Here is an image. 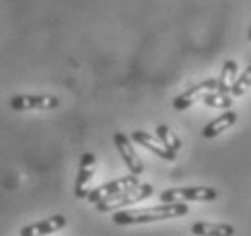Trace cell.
<instances>
[{
	"mask_svg": "<svg viewBox=\"0 0 251 236\" xmlns=\"http://www.w3.org/2000/svg\"><path fill=\"white\" fill-rule=\"evenodd\" d=\"M137 184H140V182H138V176L127 174V176H122V178L107 182L104 186H99L97 189H91L88 193V196H86V200H88L89 204H99L102 200L111 198V196L122 193L126 189H131V187H135Z\"/></svg>",
	"mask_w": 251,
	"mask_h": 236,
	"instance_id": "5b68a950",
	"label": "cell"
},
{
	"mask_svg": "<svg viewBox=\"0 0 251 236\" xmlns=\"http://www.w3.org/2000/svg\"><path fill=\"white\" fill-rule=\"evenodd\" d=\"M66 224H68V220H66L64 214H55V216L46 218L42 222H35L31 225L22 227L20 229V236H48L64 229Z\"/></svg>",
	"mask_w": 251,
	"mask_h": 236,
	"instance_id": "30bf717a",
	"label": "cell"
},
{
	"mask_svg": "<svg viewBox=\"0 0 251 236\" xmlns=\"http://www.w3.org/2000/svg\"><path fill=\"white\" fill-rule=\"evenodd\" d=\"M13 111H51L60 107V98L51 94H17L9 98Z\"/></svg>",
	"mask_w": 251,
	"mask_h": 236,
	"instance_id": "277c9868",
	"label": "cell"
},
{
	"mask_svg": "<svg viewBox=\"0 0 251 236\" xmlns=\"http://www.w3.org/2000/svg\"><path fill=\"white\" fill-rule=\"evenodd\" d=\"M202 102L207 107L213 109H229L233 106V96H229L227 93H219V91H211V93L204 94Z\"/></svg>",
	"mask_w": 251,
	"mask_h": 236,
	"instance_id": "9a60e30c",
	"label": "cell"
},
{
	"mask_svg": "<svg viewBox=\"0 0 251 236\" xmlns=\"http://www.w3.org/2000/svg\"><path fill=\"white\" fill-rule=\"evenodd\" d=\"M131 140H133V142H137L138 145H142V147H144V149H148L150 153L157 155L158 158H162V160H168V162L176 160V153L170 151L162 142H160V140H158L157 137H153V135L146 133V131H133Z\"/></svg>",
	"mask_w": 251,
	"mask_h": 236,
	"instance_id": "9c48e42d",
	"label": "cell"
},
{
	"mask_svg": "<svg viewBox=\"0 0 251 236\" xmlns=\"http://www.w3.org/2000/svg\"><path fill=\"white\" fill-rule=\"evenodd\" d=\"M248 38H250V42H251V25H250V35H248Z\"/></svg>",
	"mask_w": 251,
	"mask_h": 236,
	"instance_id": "e0dca14e",
	"label": "cell"
},
{
	"mask_svg": "<svg viewBox=\"0 0 251 236\" xmlns=\"http://www.w3.org/2000/svg\"><path fill=\"white\" fill-rule=\"evenodd\" d=\"M95 169H97V158L93 153H84L80 156V165H78V174H76L75 182V196L78 200H86L88 193L91 191V180L95 176Z\"/></svg>",
	"mask_w": 251,
	"mask_h": 236,
	"instance_id": "52a82bcc",
	"label": "cell"
},
{
	"mask_svg": "<svg viewBox=\"0 0 251 236\" xmlns=\"http://www.w3.org/2000/svg\"><path fill=\"white\" fill-rule=\"evenodd\" d=\"M237 71H239V66L235 60H226V64L222 66V73H220L219 80H217V91L219 93H229L231 86L237 80Z\"/></svg>",
	"mask_w": 251,
	"mask_h": 236,
	"instance_id": "4fadbf2b",
	"label": "cell"
},
{
	"mask_svg": "<svg viewBox=\"0 0 251 236\" xmlns=\"http://www.w3.org/2000/svg\"><path fill=\"white\" fill-rule=\"evenodd\" d=\"M151 194H153V186L151 184H137L131 189H126V191L115 194L111 198H106L99 202V204H95V207H97L99 212H115L120 207H127V205L138 204L142 200L150 198Z\"/></svg>",
	"mask_w": 251,
	"mask_h": 236,
	"instance_id": "7a4b0ae2",
	"label": "cell"
},
{
	"mask_svg": "<svg viewBox=\"0 0 251 236\" xmlns=\"http://www.w3.org/2000/svg\"><path fill=\"white\" fill-rule=\"evenodd\" d=\"M113 142H115L117 151H119L120 158L124 160L126 167L129 169V173L135 174V176L144 173V164H142V160H140V156L137 155V151H135V147H133L129 137L119 131V133H115Z\"/></svg>",
	"mask_w": 251,
	"mask_h": 236,
	"instance_id": "8992f818",
	"label": "cell"
},
{
	"mask_svg": "<svg viewBox=\"0 0 251 236\" xmlns=\"http://www.w3.org/2000/svg\"><path fill=\"white\" fill-rule=\"evenodd\" d=\"M219 193L213 187H171L160 193L162 204H173V202H213Z\"/></svg>",
	"mask_w": 251,
	"mask_h": 236,
	"instance_id": "3957f363",
	"label": "cell"
},
{
	"mask_svg": "<svg viewBox=\"0 0 251 236\" xmlns=\"http://www.w3.org/2000/svg\"><path fill=\"white\" fill-rule=\"evenodd\" d=\"M157 138L160 140V142L168 147L170 151H173V153H178V151L182 149V140L178 138V135H176L175 131L171 129L170 125H158L157 127Z\"/></svg>",
	"mask_w": 251,
	"mask_h": 236,
	"instance_id": "5bb4252c",
	"label": "cell"
},
{
	"mask_svg": "<svg viewBox=\"0 0 251 236\" xmlns=\"http://www.w3.org/2000/svg\"><path fill=\"white\" fill-rule=\"evenodd\" d=\"M235 122H237V113L235 111H224L220 117H217L207 125H204V129H202V137L204 138L219 137L220 133H224L226 129H229Z\"/></svg>",
	"mask_w": 251,
	"mask_h": 236,
	"instance_id": "8fae6325",
	"label": "cell"
},
{
	"mask_svg": "<svg viewBox=\"0 0 251 236\" xmlns=\"http://www.w3.org/2000/svg\"><path fill=\"white\" fill-rule=\"evenodd\" d=\"M189 212L188 204L184 202H173V204H160L155 207H144V209H126V211H115V225H140L153 224L160 220L186 216Z\"/></svg>",
	"mask_w": 251,
	"mask_h": 236,
	"instance_id": "6da1fadb",
	"label": "cell"
},
{
	"mask_svg": "<svg viewBox=\"0 0 251 236\" xmlns=\"http://www.w3.org/2000/svg\"><path fill=\"white\" fill-rule=\"evenodd\" d=\"M211 91H217V80L215 78H207V80L186 89L182 94L175 96V100H173V109H176V111H186V109H189V107L193 106L195 102L204 98V94L211 93Z\"/></svg>",
	"mask_w": 251,
	"mask_h": 236,
	"instance_id": "ba28073f",
	"label": "cell"
},
{
	"mask_svg": "<svg viewBox=\"0 0 251 236\" xmlns=\"http://www.w3.org/2000/svg\"><path fill=\"white\" fill-rule=\"evenodd\" d=\"M251 87V64L244 69V73H240V76H237L235 84L231 86L229 93L233 98H239L242 94H246V91Z\"/></svg>",
	"mask_w": 251,
	"mask_h": 236,
	"instance_id": "2e32d148",
	"label": "cell"
},
{
	"mask_svg": "<svg viewBox=\"0 0 251 236\" xmlns=\"http://www.w3.org/2000/svg\"><path fill=\"white\" fill-rule=\"evenodd\" d=\"M195 236H235V227L229 224H211V222H195L191 225Z\"/></svg>",
	"mask_w": 251,
	"mask_h": 236,
	"instance_id": "7c38bea8",
	"label": "cell"
}]
</instances>
